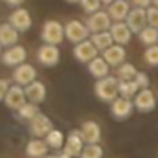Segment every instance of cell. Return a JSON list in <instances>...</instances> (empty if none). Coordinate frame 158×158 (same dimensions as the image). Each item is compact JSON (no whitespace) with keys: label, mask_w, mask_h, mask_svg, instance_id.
I'll return each mask as SVG.
<instances>
[{"label":"cell","mask_w":158,"mask_h":158,"mask_svg":"<svg viewBox=\"0 0 158 158\" xmlns=\"http://www.w3.org/2000/svg\"><path fill=\"white\" fill-rule=\"evenodd\" d=\"M94 90H96V96H98L101 101L112 103V101L119 96V79L114 77V76H107V77L98 79Z\"/></svg>","instance_id":"cell-1"},{"label":"cell","mask_w":158,"mask_h":158,"mask_svg":"<svg viewBox=\"0 0 158 158\" xmlns=\"http://www.w3.org/2000/svg\"><path fill=\"white\" fill-rule=\"evenodd\" d=\"M64 26L59 20H46L42 24L40 30V39L44 40V44H61L64 39Z\"/></svg>","instance_id":"cell-2"},{"label":"cell","mask_w":158,"mask_h":158,"mask_svg":"<svg viewBox=\"0 0 158 158\" xmlns=\"http://www.w3.org/2000/svg\"><path fill=\"white\" fill-rule=\"evenodd\" d=\"M64 35H66V39L70 40V42L79 44V42H83V40L88 39L90 30H88V26H86L85 22H81V20H70V22L64 24Z\"/></svg>","instance_id":"cell-3"},{"label":"cell","mask_w":158,"mask_h":158,"mask_svg":"<svg viewBox=\"0 0 158 158\" xmlns=\"http://www.w3.org/2000/svg\"><path fill=\"white\" fill-rule=\"evenodd\" d=\"M85 24L88 26L90 33H98V31H107V30H110L112 19H110L109 11H101V9H99V11L88 15V19H86Z\"/></svg>","instance_id":"cell-4"},{"label":"cell","mask_w":158,"mask_h":158,"mask_svg":"<svg viewBox=\"0 0 158 158\" xmlns=\"http://www.w3.org/2000/svg\"><path fill=\"white\" fill-rule=\"evenodd\" d=\"M125 22L129 24V28L132 30V33H140L143 28H147V26H149L147 9H145V7H132Z\"/></svg>","instance_id":"cell-5"},{"label":"cell","mask_w":158,"mask_h":158,"mask_svg":"<svg viewBox=\"0 0 158 158\" xmlns=\"http://www.w3.org/2000/svg\"><path fill=\"white\" fill-rule=\"evenodd\" d=\"M26 55H28L26 48L20 44H15L11 48H6V52L0 55V59H2V64H6V66H19L26 61Z\"/></svg>","instance_id":"cell-6"},{"label":"cell","mask_w":158,"mask_h":158,"mask_svg":"<svg viewBox=\"0 0 158 158\" xmlns=\"http://www.w3.org/2000/svg\"><path fill=\"white\" fill-rule=\"evenodd\" d=\"M26 101H28L26 90H24L20 85H17V83H15L13 86H9V90H7V94H6V98H4L6 107L11 109V110H19Z\"/></svg>","instance_id":"cell-7"},{"label":"cell","mask_w":158,"mask_h":158,"mask_svg":"<svg viewBox=\"0 0 158 158\" xmlns=\"http://www.w3.org/2000/svg\"><path fill=\"white\" fill-rule=\"evenodd\" d=\"M85 140L81 136V131H72L64 142V147H63V153L68 155V156H76V158H81V153L85 149Z\"/></svg>","instance_id":"cell-8"},{"label":"cell","mask_w":158,"mask_h":158,"mask_svg":"<svg viewBox=\"0 0 158 158\" xmlns=\"http://www.w3.org/2000/svg\"><path fill=\"white\" fill-rule=\"evenodd\" d=\"M134 101L129 99V98H123V96H118L112 103H110V112L116 119H127L132 110H134Z\"/></svg>","instance_id":"cell-9"},{"label":"cell","mask_w":158,"mask_h":158,"mask_svg":"<svg viewBox=\"0 0 158 158\" xmlns=\"http://www.w3.org/2000/svg\"><path fill=\"white\" fill-rule=\"evenodd\" d=\"M37 59L42 66H55L61 59V52L55 44H42L37 50Z\"/></svg>","instance_id":"cell-10"},{"label":"cell","mask_w":158,"mask_h":158,"mask_svg":"<svg viewBox=\"0 0 158 158\" xmlns=\"http://www.w3.org/2000/svg\"><path fill=\"white\" fill-rule=\"evenodd\" d=\"M98 48L94 46V42L92 40H83V42H79V44H76V48H74V57L77 59L79 63H90L92 59H96L98 57Z\"/></svg>","instance_id":"cell-11"},{"label":"cell","mask_w":158,"mask_h":158,"mask_svg":"<svg viewBox=\"0 0 158 158\" xmlns=\"http://www.w3.org/2000/svg\"><path fill=\"white\" fill-rule=\"evenodd\" d=\"M134 107L140 112H151L156 107V96L149 90V88H142L136 96H134Z\"/></svg>","instance_id":"cell-12"},{"label":"cell","mask_w":158,"mask_h":158,"mask_svg":"<svg viewBox=\"0 0 158 158\" xmlns=\"http://www.w3.org/2000/svg\"><path fill=\"white\" fill-rule=\"evenodd\" d=\"M35 77H37V72L28 63H22V64L15 66V70H13V81L20 86H28L30 83L35 81Z\"/></svg>","instance_id":"cell-13"},{"label":"cell","mask_w":158,"mask_h":158,"mask_svg":"<svg viewBox=\"0 0 158 158\" xmlns=\"http://www.w3.org/2000/svg\"><path fill=\"white\" fill-rule=\"evenodd\" d=\"M9 24H11L15 30H19V31H28V30L31 28V15H30V11L24 9V7L15 9V11L9 15Z\"/></svg>","instance_id":"cell-14"},{"label":"cell","mask_w":158,"mask_h":158,"mask_svg":"<svg viewBox=\"0 0 158 158\" xmlns=\"http://www.w3.org/2000/svg\"><path fill=\"white\" fill-rule=\"evenodd\" d=\"M52 129H53V123L50 121V118H46V116L40 114V112L30 121V131H31L33 138H44Z\"/></svg>","instance_id":"cell-15"},{"label":"cell","mask_w":158,"mask_h":158,"mask_svg":"<svg viewBox=\"0 0 158 158\" xmlns=\"http://www.w3.org/2000/svg\"><path fill=\"white\" fill-rule=\"evenodd\" d=\"M110 35H112V39L116 44H129V40L132 37V30L129 28V24L125 22V20H121V22H112V26H110Z\"/></svg>","instance_id":"cell-16"},{"label":"cell","mask_w":158,"mask_h":158,"mask_svg":"<svg viewBox=\"0 0 158 158\" xmlns=\"http://www.w3.org/2000/svg\"><path fill=\"white\" fill-rule=\"evenodd\" d=\"M24 90H26V98H28L30 103L39 105V103H42L46 99V86H44V83H40L37 79L33 83H30Z\"/></svg>","instance_id":"cell-17"},{"label":"cell","mask_w":158,"mask_h":158,"mask_svg":"<svg viewBox=\"0 0 158 158\" xmlns=\"http://www.w3.org/2000/svg\"><path fill=\"white\" fill-rule=\"evenodd\" d=\"M131 13V4L129 0H116L109 6V15L114 22H121V20H127Z\"/></svg>","instance_id":"cell-18"},{"label":"cell","mask_w":158,"mask_h":158,"mask_svg":"<svg viewBox=\"0 0 158 158\" xmlns=\"http://www.w3.org/2000/svg\"><path fill=\"white\" fill-rule=\"evenodd\" d=\"M81 136L85 143H99L101 140V127L96 121H85L81 127Z\"/></svg>","instance_id":"cell-19"},{"label":"cell","mask_w":158,"mask_h":158,"mask_svg":"<svg viewBox=\"0 0 158 158\" xmlns=\"http://www.w3.org/2000/svg\"><path fill=\"white\" fill-rule=\"evenodd\" d=\"M103 57H105V61H107L110 66H119V64L125 63L127 53H125V48H123L121 44H112L110 48H107V50L103 52Z\"/></svg>","instance_id":"cell-20"},{"label":"cell","mask_w":158,"mask_h":158,"mask_svg":"<svg viewBox=\"0 0 158 158\" xmlns=\"http://www.w3.org/2000/svg\"><path fill=\"white\" fill-rule=\"evenodd\" d=\"M48 149H50V145L46 143V140L33 138L26 145V155H28V158H44L48 156Z\"/></svg>","instance_id":"cell-21"},{"label":"cell","mask_w":158,"mask_h":158,"mask_svg":"<svg viewBox=\"0 0 158 158\" xmlns=\"http://www.w3.org/2000/svg\"><path fill=\"white\" fill-rule=\"evenodd\" d=\"M19 42V30H15L9 22L0 24V44L6 48H11Z\"/></svg>","instance_id":"cell-22"},{"label":"cell","mask_w":158,"mask_h":158,"mask_svg":"<svg viewBox=\"0 0 158 158\" xmlns=\"http://www.w3.org/2000/svg\"><path fill=\"white\" fill-rule=\"evenodd\" d=\"M109 63L105 61V57H96V59H92L90 63H88V72H90V76L92 77H107L109 76Z\"/></svg>","instance_id":"cell-23"},{"label":"cell","mask_w":158,"mask_h":158,"mask_svg":"<svg viewBox=\"0 0 158 158\" xmlns=\"http://www.w3.org/2000/svg\"><path fill=\"white\" fill-rule=\"evenodd\" d=\"M92 42H94V46L98 48V50H101V52H105L107 48H110L112 44H114V39H112V35H110V31L107 30V31H98V33H92Z\"/></svg>","instance_id":"cell-24"},{"label":"cell","mask_w":158,"mask_h":158,"mask_svg":"<svg viewBox=\"0 0 158 158\" xmlns=\"http://www.w3.org/2000/svg\"><path fill=\"white\" fill-rule=\"evenodd\" d=\"M39 114V107L35 103H24L19 110H17V118L20 121H31Z\"/></svg>","instance_id":"cell-25"},{"label":"cell","mask_w":158,"mask_h":158,"mask_svg":"<svg viewBox=\"0 0 158 158\" xmlns=\"http://www.w3.org/2000/svg\"><path fill=\"white\" fill-rule=\"evenodd\" d=\"M138 39H140L142 44H145V46L158 44V30L153 28V26H147V28H143V30L138 33Z\"/></svg>","instance_id":"cell-26"},{"label":"cell","mask_w":158,"mask_h":158,"mask_svg":"<svg viewBox=\"0 0 158 158\" xmlns=\"http://www.w3.org/2000/svg\"><path fill=\"white\" fill-rule=\"evenodd\" d=\"M136 74H138V70H136L134 64H131V63H123V64H119L118 66L116 77H118L119 81H132V79L136 77Z\"/></svg>","instance_id":"cell-27"},{"label":"cell","mask_w":158,"mask_h":158,"mask_svg":"<svg viewBox=\"0 0 158 158\" xmlns=\"http://www.w3.org/2000/svg\"><path fill=\"white\" fill-rule=\"evenodd\" d=\"M46 143L52 147V149H63V143H64V134L57 129H52L46 136H44Z\"/></svg>","instance_id":"cell-28"},{"label":"cell","mask_w":158,"mask_h":158,"mask_svg":"<svg viewBox=\"0 0 158 158\" xmlns=\"http://www.w3.org/2000/svg\"><path fill=\"white\" fill-rule=\"evenodd\" d=\"M138 83L132 79V81H119V96H123V98H129V99H132L136 94H138Z\"/></svg>","instance_id":"cell-29"},{"label":"cell","mask_w":158,"mask_h":158,"mask_svg":"<svg viewBox=\"0 0 158 158\" xmlns=\"http://www.w3.org/2000/svg\"><path fill=\"white\" fill-rule=\"evenodd\" d=\"M81 158H103V149L99 147V143H86Z\"/></svg>","instance_id":"cell-30"},{"label":"cell","mask_w":158,"mask_h":158,"mask_svg":"<svg viewBox=\"0 0 158 158\" xmlns=\"http://www.w3.org/2000/svg\"><path fill=\"white\" fill-rule=\"evenodd\" d=\"M143 59L149 66H158V44L147 46V50L143 53Z\"/></svg>","instance_id":"cell-31"},{"label":"cell","mask_w":158,"mask_h":158,"mask_svg":"<svg viewBox=\"0 0 158 158\" xmlns=\"http://www.w3.org/2000/svg\"><path fill=\"white\" fill-rule=\"evenodd\" d=\"M79 4H81V7L86 11V13H96V11H99V7H101V0H79Z\"/></svg>","instance_id":"cell-32"},{"label":"cell","mask_w":158,"mask_h":158,"mask_svg":"<svg viewBox=\"0 0 158 158\" xmlns=\"http://www.w3.org/2000/svg\"><path fill=\"white\" fill-rule=\"evenodd\" d=\"M147 19H149V26H153V28L158 30V7L156 6L147 7Z\"/></svg>","instance_id":"cell-33"},{"label":"cell","mask_w":158,"mask_h":158,"mask_svg":"<svg viewBox=\"0 0 158 158\" xmlns=\"http://www.w3.org/2000/svg\"><path fill=\"white\" fill-rule=\"evenodd\" d=\"M134 81L138 83V86H140V88H149V83H151L149 76H147V74H143V72H138V74H136V77H134Z\"/></svg>","instance_id":"cell-34"},{"label":"cell","mask_w":158,"mask_h":158,"mask_svg":"<svg viewBox=\"0 0 158 158\" xmlns=\"http://www.w3.org/2000/svg\"><path fill=\"white\" fill-rule=\"evenodd\" d=\"M7 90H9V81L0 77V101H4V98H6V94H7Z\"/></svg>","instance_id":"cell-35"},{"label":"cell","mask_w":158,"mask_h":158,"mask_svg":"<svg viewBox=\"0 0 158 158\" xmlns=\"http://www.w3.org/2000/svg\"><path fill=\"white\" fill-rule=\"evenodd\" d=\"M131 2L134 4V7H145V9H147L153 0H131Z\"/></svg>","instance_id":"cell-36"},{"label":"cell","mask_w":158,"mask_h":158,"mask_svg":"<svg viewBox=\"0 0 158 158\" xmlns=\"http://www.w3.org/2000/svg\"><path fill=\"white\" fill-rule=\"evenodd\" d=\"M6 4H9V6H19L20 2H24V0H4Z\"/></svg>","instance_id":"cell-37"},{"label":"cell","mask_w":158,"mask_h":158,"mask_svg":"<svg viewBox=\"0 0 158 158\" xmlns=\"http://www.w3.org/2000/svg\"><path fill=\"white\" fill-rule=\"evenodd\" d=\"M101 2H103V4H105V6H107V7H109V6H110V4H112V2H116V0H101Z\"/></svg>","instance_id":"cell-38"},{"label":"cell","mask_w":158,"mask_h":158,"mask_svg":"<svg viewBox=\"0 0 158 158\" xmlns=\"http://www.w3.org/2000/svg\"><path fill=\"white\" fill-rule=\"evenodd\" d=\"M44 158H61V155H50V156H44Z\"/></svg>","instance_id":"cell-39"},{"label":"cell","mask_w":158,"mask_h":158,"mask_svg":"<svg viewBox=\"0 0 158 158\" xmlns=\"http://www.w3.org/2000/svg\"><path fill=\"white\" fill-rule=\"evenodd\" d=\"M61 158H76V156H68V155H64V153H63V155H61Z\"/></svg>","instance_id":"cell-40"},{"label":"cell","mask_w":158,"mask_h":158,"mask_svg":"<svg viewBox=\"0 0 158 158\" xmlns=\"http://www.w3.org/2000/svg\"><path fill=\"white\" fill-rule=\"evenodd\" d=\"M153 6H156L158 7V0H153Z\"/></svg>","instance_id":"cell-41"},{"label":"cell","mask_w":158,"mask_h":158,"mask_svg":"<svg viewBox=\"0 0 158 158\" xmlns=\"http://www.w3.org/2000/svg\"><path fill=\"white\" fill-rule=\"evenodd\" d=\"M2 48H4V46H2V44H0V55H2Z\"/></svg>","instance_id":"cell-42"},{"label":"cell","mask_w":158,"mask_h":158,"mask_svg":"<svg viewBox=\"0 0 158 158\" xmlns=\"http://www.w3.org/2000/svg\"><path fill=\"white\" fill-rule=\"evenodd\" d=\"M66 2H79V0H66Z\"/></svg>","instance_id":"cell-43"}]
</instances>
